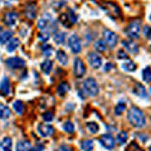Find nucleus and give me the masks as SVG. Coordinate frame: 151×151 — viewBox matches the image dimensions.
<instances>
[{"instance_id":"nucleus-1","label":"nucleus","mask_w":151,"mask_h":151,"mask_svg":"<svg viewBox=\"0 0 151 151\" xmlns=\"http://www.w3.org/2000/svg\"><path fill=\"white\" fill-rule=\"evenodd\" d=\"M127 120L130 124L136 127V129H142L146 125V119L144 116V112L137 107H131L127 113Z\"/></svg>"},{"instance_id":"nucleus-2","label":"nucleus","mask_w":151,"mask_h":151,"mask_svg":"<svg viewBox=\"0 0 151 151\" xmlns=\"http://www.w3.org/2000/svg\"><path fill=\"white\" fill-rule=\"evenodd\" d=\"M82 88H83V92L88 94V96H91V97H94V96H97L98 94V91H100V88H98V84L96 82V79L94 78H87L86 81L83 82L82 84Z\"/></svg>"},{"instance_id":"nucleus-3","label":"nucleus","mask_w":151,"mask_h":151,"mask_svg":"<svg viewBox=\"0 0 151 151\" xmlns=\"http://www.w3.org/2000/svg\"><path fill=\"white\" fill-rule=\"evenodd\" d=\"M140 33H141V22L140 20L131 22L126 28V34L129 35L131 39H139Z\"/></svg>"},{"instance_id":"nucleus-4","label":"nucleus","mask_w":151,"mask_h":151,"mask_svg":"<svg viewBox=\"0 0 151 151\" xmlns=\"http://www.w3.org/2000/svg\"><path fill=\"white\" fill-rule=\"evenodd\" d=\"M103 38H105V42H106L107 47H110L111 49H113L117 45L119 37H117L116 33L111 32L110 29H105V30H103Z\"/></svg>"},{"instance_id":"nucleus-5","label":"nucleus","mask_w":151,"mask_h":151,"mask_svg":"<svg viewBox=\"0 0 151 151\" xmlns=\"http://www.w3.org/2000/svg\"><path fill=\"white\" fill-rule=\"evenodd\" d=\"M102 9H103V10H105L110 17H113V18L120 17V14H121L120 8L117 6L115 3H111V1L103 3V4H102Z\"/></svg>"},{"instance_id":"nucleus-6","label":"nucleus","mask_w":151,"mask_h":151,"mask_svg":"<svg viewBox=\"0 0 151 151\" xmlns=\"http://www.w3.org/2000/svg\"><path fill=\"white\" fill-rule=\"evenodd\" d=\"M68 47L70 48V50L73 52V53H79V52L82 50V44H81V39L78 38L77 34H72L69 37L68 39Z\"/></svg>"},{"instance_id":"nucleus-7","label":"nucleus","mask_w":151,"mask_h":151,"mask_svg":"<svg viewBox=\"0 0 151 151\" xmlns=\"http://www.w3.org/2000/svg\"><path fill=\"white\" fill-rule=\"evenodd\" d=\"M100 144L103 146L105 149L107 150H112L115 147V144H116V140L113 139V136L110 134H105L100 137Z\"/></svg>"},{"instance_id":"nucleus-8","label":"nucleus","mask_w":151,"mask_h":151,"mask_svg":"<svg viewBox=\"0 0 151 151\" xmlns=\"http://www.w3.org/2000/svg\"><path fill=\"white\" fill-rule=\"evenodd\" d=\"M87 59H88V63H89V65H91L92 68H94V69L101 68V65H102L101 55H98L97 53H94V52H91V53H88Z\"/></svg>"},{"instance_id":"nucleus-9","label":"nucleus","mask_w":151,"mask_h":151,"mask_svg":"<svg viewBox=\"0 0 151 151\" xmlns=\"http://www.w3.org/2000/svg\"><path fill=\"white\" fill-rule=\"evenodd\" d=\"M5 64L8 65L9 68H13V69H18V68H23L25 65L24 59L19 58V57H12V58H8L5 60Z\"/></svg>"},{"instance_id":"nucleus-10","label":"nucleus","mask_w":151,"mask_h":151,"mask_svg":"<svg viewBox=\"0 0 151 151\" xmlns=\"http://www.w3.org/2000/svg\"><path fill=\"white\" fill-rule=\"evenodd\" d=\"M54 20L52 19V17H49V14H44L39 20H38V28L42 30V32H45L48 30V28L52 25V23Z\"/></svg>"},{"instance_id":"nucleus-11","label":"nucleus","mask_w":151,"mask_h":151,"mask_svg":"<svg viewBox=\"0 0 151 151\" xmlns=\"http://www.w3.org/2000/svg\"><path fill=\"white\" fill-rule=\"evenodd\" d=\"M73 72L76 77H82V76L86 73V67H84V63L82 62L79 58H76L73 62Z\"/></svg>"},{"instance_id":"nucleus-12","label":"nucleus","mask_w":151,"mask_h":151,"mask_svg":"<svg viewBox=\"0 0 151 151\" xmlns=\"http://www.w3.org/2000/svg\"><path fill=\"white\" fill-rule=\"evenodd\" d=\"M37 131H38V134H39L40 136H43V137H48V136L53 135L54 129H53V126H50V125H38Z\"/></svg>"},{"instance_id":"nucleus-13","label":"nucleus","mask_w":151,"mask_h":151,"mask_svg":"<svg viewBox=\"0 0 151 151\" xmlns=\"http://www.w3.org/2000/svg\"><path fill=\"white\" fill-rule=\"evenodd\" d=\"M18 22V14L10 12V13H6L5 17H4V23L8 25V27H14Z\"/></svg>"},{"instance_id":"nucleus-14","label":"nucleus","mask_w":151,"mask_h":151,"mask_svg":"<svg viewBox=\"0 0 151 151\" xmlns=\"http://www.w3.org/2000/svg\"><path fill=\"white\" fill-rule=\"evenodd\" d=\"M0 93L3 96H9L10 93V82H9L8 77H4L0 82Z\"/></svg>"},{"instance_id":"nucleus-15","label":"nucleus","mask_w":151,"mask_h":151,"mask_svg":"<svg viewBox=\"0 0 151 151\" xmlns=\"http://www.w3.org/2000/svg\"><path fill=\"white\" fill-rule=\"evenodd\" d=\"M132 92H134V94H136V96L139 97H142V98H147V92H146V89L144 86H141L140 83H136L134 89H132Z\"/></svg>"},{"instance_id":"nucleus-16","label":"nucleus","mask_w":151,"mask_h":151,"mask_svg":"<svg viewBox=\"0 0 151 151\" xmlns=\"http://www.w3.org/2000/svg\"><path fill=\"white\" fill-rule=\"evenodd\" d=\"M122 44H124V47H125V49H127L130 52V53H137L139 52V47L136 45L134 42L132 40H122Z\"/></svg>"},{"instance_id":"nucleus-17","label":"nucleus","mask_w":151,"mask_h":151,"mask_svg":"<svg viewBox=\"0 0 151 151\" xmlns=\"http://www.w3.org/2000/svg\"><path fill=\"white\" fill-rule=\"evenodd\" d=\"M13 146V140L9 137V136H5V137H3L1 142H0V149L4 150V151H9L12 149Z\"/></svg>"},{"instance_id":"nucleus-18","label":"nucleus","mask_w":151,"mask_h":151,"mask_svg":"<svg viewBox=\"0 0 151 151\" xmlns=\"http://www.w3.org/2000/svg\"><path fill=\"white\" fill-rule=\"evenodd\" d=\"M12 35L13 33L10 30H1V28H0V44L8 43V40L12 39Z\"/></svg>"},{"instance_id":"nucleus-19","label":"nucleus","mask_w":151,"mask_h":151,"mask_svg":"<svg viewBox=\"0 0 151 151\" xmlns=\"http://www.w3.org/2000/svg\"><path fill=\"white\" fill-rule=\"evenodd\" d=\"M57 60L62 64V65H67L68 64V55L65 54L64 50H57Z\"/></svg>"},{"instance_id":"nucleus-20","label":"nucleus","mask_w":151,"mask_h":151,"mask_svg":"<svg viewBox=\"0 0 151 151\" xmlns=\"http://www.w3.org/2000/svg\"><path fill=\"white\" fill-rule=\"evenodd\" d=\"M40 68L45 74H49L50 70L53 69V62H52L50 59H45V60H43V62L40 63Z\"/></svg>"},{"instance_id":"nucleus-21","label":"nucleus","mask_w":151,"mask_h":151,"mask_svg":"<svg viewBox=\"0 0 151 151\" xmlns=\"http://www.w3.org/2000/svg\"><path fill=\"white\" fill-rule=\"evenodd\" d=\"M30 149H32V144L28 140L19 141L17 144V147H15V150H18V151H27V150H30Z\"/></svg>"},{"instance_id":"nucleus-22","label":"nucleus","mask_w":151,"mask_h":151,"mask_svg":"<svg viewBox=\"0 0 151 151\" xmlns=\"http://www.w3.org/2000/svg\"><path fill=\"white\" fill-rule=\"evenodd\" d=\"M37 15V8L34 4H30V5H27L25 8V17L28 19H34Z\"/></svg>"},{"instance_id":"nucleus-23","label":"nucleus","mask_w":151,"mask_h":151,"mask_svg":"<svg viewBox=\"0 0 151 151\" xmlns=\"http://www.w3.org/2000/svg\"><path fill=\"white\" fill-rule=\"evenodd\" d=\"M19 45V39L18 38H12L10 40H8L6 43V50L9 52V53H12V52H14Z\"/></svg>"},{"instance_id":"nucleus-24","label":"nucleus","mask_w":151,"mask_h":151,"mask_svg":"<svg viewBox=\"0 0 151 151\" xmlns=\"http://www.w3.org/2000/svg\"><path fill=\"white\" fill-rule=\"evenodd\" d=\"M93 47H94V49H96L97 52H101V53L106 52V49H107V44H106V42L103 39H97L96 42H94Z\"/></svg>"},{"instance_id":"nucleus-25","label":"nucleus","mask_w":151,"mask_h":151,"mask_svg":"<svg viewBox=\"0 0 151 151\" xmlns=\"http://www.w3.org/2000/svg\"><path fill=\"white\" fill-rule=\"evenodd\" d=\"M12 116L10 110L5 105H0V120H6Z\"/></svg>"},{"instance_id":"nucleus-26","label":"nucleus","mask_w":151,"mask_h":151,"mask_svg":"<svg viewBox=\"0 0 151 151\" xmlns=\"http://www.w3.org/2000/svg\"><path fill=\"white\" fill-rule=\"evenodd\" d=\"M68 91H69V86H68V83H67V82L59 83V84H58V87H57V93H58L60 97H63Z\"/></svg>"},{"instance_id":"nucleus-27","label":"nucleus","mask_w":151,"mask_h":151,"mask_svg":"<svg viewBox=\"0 0 151 151\" xmlns=\"http://www.w3.org/2000/svg\"><path fill=\"white\" fill-rule=\"evenodd\" d=\"M79 146H81V150L88 151L93 149V140H82L79 142Z\"/></svg>"},{"instance_id":"nucleus-28","label":"nucleus","mask_w":151,"mask_h":151,"mask_svg":"<svg viewBox=\"0 0 151 151\" xmlns=\"http://www.w3.org/2000/svg\"><path fill=\"white\" fill-rule=\"evenodd\" d=\"M53 39H54L55 44H62L64 42V39H65V33H63V32H55L54 35H53Z\"/></svg>"},{"instance_id":"nucleus-29","label":"nucleus","mask_w":151,"mask_h":151,"mask_svg":"<svg viewBox=\"0 0 151 151\" xmlns=\"http://www.w3.org/2000/svg\"><path fill=\"white\" fill-rule=\"evenodd\" d=\"M121 67L124 70H126V72H134L136 69V64L134 62H131V60H127V62L121 64Z\"/></svg>"},{"instance_id":"nucleus-30","label":"nucleus","mask_w":151,"mask_h":151,"mask_svg":"<svg viewBox=\"0 0 151 151\" xmlns=\"http://www.w3.org/2000/svg\"><path fill=\"white\" fill-rule=\"evenodd\" d=\"M13 108L14 111H15L18 115H23V112H24V105H23L22 101H15L13 103Z\"/></svg>"},{"instance_id":"nucleus-31","label":"nucleus","mask_w":151,"mask_h":151,"mask_svg":"<svg viewBox=\"0 0 151 151\" xmlns=\"http://www.w3.org/2000/svg\"><path fill=\"white\" fill-rule=\"evenodd\" d=\"M116 141H117V142H119L120 145H125L126 141H127V132H126V131H120L119 134H117Z\"/></svg>"},{"instance_id":"nucleus-32","label":"nucleus","mask_w":151,"mask_h":151,"mask_svg":"<svg viewBox=\"0 0 151 151\" xmlns=\"http://www.w3.org/2000/svg\"><path fill=\"white\" fill-rule=\"evenodd\" d=\"M86 127H87L88 132H91V134H97L98 130H100V126H98L96 122H87Z\"/></svg>"},{"instance_id":"nucleus-33","label":"nucleus","mask_w":151,"mask_h":151,"mask_svg":"<svg viewBox=\"0 0 151 151\" xmlns=\"http://www.w3.org/2000/svg\"><path fill=\"white\" fill-rule=\"evenodd\" d=\"M142 79L146 83H151V68L146 67L142 70Z\"/></svg>"},{"instance_id":"nucleus-34","label":"nucleus","mask_w":151,"mask_h":151,"mask_svg":"<svg viewBox=\"0 0 151 151\" xmlns=\"http://www.w3.org/2000/svg\"><path fill=\"white\" fill-rule=\"evenodd\" d=\"M59 20H60V23H62V24H63L64 27H67V28L72 27V23H70L69 18H68V14H60Z\"/></svg>"},{"instance_id":"nucleus-35","label":"nucleus","mask_w":151,"mask_h":151,"mask_svg":"<svg viewBox=\"0 0 151 151\" xmlns=\"http://www.w3.org/2000/svg\"><path fill=\"white\" fill-rule=\"evenodd\" d=\"M62 127H63V130L65 132H68V134H73L74 132V125L70 121H65Z\"/></svg>"},{"instance_id":"nucleus-36","label":"nucleus","mask_w":151,"mask_h":151,"mask_svg":"<svg viewBox=\"0 0 151 151\" xmlns=\"http://www.w3.org/2000/svg\"><path fill=\"white\" fill-rule=\"evenodd\" d=\"M125 110H126V103L125 102H120L119 105L116 106V108H115V115L116 116H120Z\"/></svg>"},{"instance_id":"nucleus-37","label":"nucleus","mask_w":151,"mask_h":151,"mask_svg":"<svg viewBox=\"0 0 151 151\" xmlns=\"http://www.w3.org/2000/svg\"><path fill=\"white\" fill-rule=\"evenodd\" d=\"M42 52H43V54L45 57H49V55H52V53H53V47L48 45V44H44L43 47H42Z\"/></svg>"},{"instance_id":"nucleus-38","label":"nucleus","mask_w":151,"mask_h":151,"mask_svg":"<svg viewBox=\"0 0 151 151\" xmlns=\"http://www.w3.org/2000/svg\"><path fill=\"white\" fill-rule=\"evenodd\" d=\"M42 117H43V120H44L45 122H52V121H53V113H52L50 111L44 112Z\"/></svg>"},{"instance_id":"nucleus-39","label":"nucleus","mask_w":151,"mask_h":151,"mask_svg":"<svg viewBox=\"0 0 151 151\" xmlns=\"http://www.w3.org/2000/svg\"><path fill=\"white\" fill-rule=\"evenodd\" d=\"M68 18H69L70 23H72V25L74 24L76 22H77V15L74 14V12H73V10H69V12H68Z\"/></svg>"},{"instance_id":"nucleus-40","label":"nucleus","mask_w":151,"mask_h":151,"mask_svg":"<svg viewBox=\"0 0 151 151\" xmlns=\"http://www.w3.org/2000/svg\"><path fill=\"white\" fill-rule=\"evenodd\" d=\"M144 35L147 38V39H151V27H149V25L144 27Z\"/></svg>"},{"instance_id":"nucleus-41","label":"nucleus","mask_w":151,"mask_h":151,"mask_svg":"<svg viewBox=\"0 0 151 151\" xmlns=\"http://www.w3.org/2000/svg\"><path fill=\"white\" fill-rule=\"evenodd\" d=\"M117 58L119 59H127L129 58V55H127V53L125 50H119V53H117Z\"/></svg>"},{"instance_id":"nucleus-42","label":"nucleus","mask_w":151,"mask_h":151,"mask_svg":"<svg viewBox=\"0 0 151 151\" xmlns=\"http://www.w3.org/2000/svg\"><path fill=\"white\" fill-rule=\"evenodd\" d=\"M49 35H50V34H48V33H47V32H42L38 38H39V40H43V42H45V40H48Z\"/></svg>"},{"instance_id":"nucleus-43","label":"nucleus","mask_w":151,"mask_h":151,"mask_svg":"<svg viewBox=\"0 0 151 151\" xmlns=\"http://www.w3.org/2000/svg\"><path fill=\"white\" fill-rule=\"evenodd\" d=\"M112 65H113L112 63H107V64H106V67H105V70H106V72H108L110 69H112V68H113Z\"/></svg>"},{"instance_id":"nucleus-44","label":"nucleus","mask_w":151,"mask_h":151,"mask_svg":"<svg viewBox=\"0 0 151 151\" xmlns=\"http://www.w3.org/2000/svg\"><path fill=\"white\" fill-rule=\"evenodd\" d=\"M30 150H44L43 146H38V147H32Z\"/></svg>"},{"instance_id":"nucleus-45","label":"nucleus","mask_w":151,"mask_h":151,"mask_svg":"<svg viewBox=\"0 0 151 151\" xmlns=\"http://www.w3.org/2000/svg\"><path fill=\"white\" fill-rule=\"evenodd\" d=\"M150 20H151V15H150Z\"/></svg>"},{"instance_id":"nucleus-46","label":"nucleus","mask_w":151,"mask_h":151,"mask_svg":"<svg viewBox=\"0 0 151 151\" xmlns=\"http://www.w3.org/2000/svg\"><path fill=\"white\" fill-rule=\"evenodd\" d=\"M150 150H151V146H150Z\"/></svg>"}]
</instances>
